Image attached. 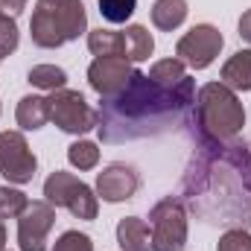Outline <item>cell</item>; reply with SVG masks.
<instances>
[{
  "instance_id": "6da1fadb",
  "label": "cell",
  "mask_w": 251,
  "mask_h": 251,
  "mask_svg": "<svg viewBox=\"0 0 251 251\" xmlns=\"http://www.w3.org/2000/svg\"><path fill=\"white\" fill-rule=\"evenodd\" d=\"M178 199L204 222H251V146L234 137L222 146H193Z\"/></svg>"
},
{
  "instance_id": "7a4b0ae2",
  "label": "cell",
  "mask_w": 251,
  "mask_h": 251,
  "mask_svg": "<svg viewBox=\"0 0 251 251\" xmlns=\"http://www.w3.org/2000/svg\"><path fill=\"white\" fill-rule=\"evenodd\" d=\"M193 100H196V82L190 76H184L173 88H164L152 82L146 73L134 70L120 94L100 102L97 134L108 146L167 134L184 126Z\"/></svg>"
},
{
  "instance_id": "3957f363",
  "label": "cell",
  "mask_w": 251,
  "mask_h": 251,
  "mask_svg": "<svg viewBox=\"0 0 251 251\" xmlns=\"http://www.w3.org/2000/svg\"><path fill=\"white\" fill-rule=\"evenodd\" d=\"M184 126L193 137V146H222L240 137L246 128V108L237 91L222 82H207L196 91Z\"/></svg>"
},
{
  "instance_id": "277c9868",
  "label": "cell",
  "mask_w": 251,
  "mask_h": 251,
  "mask_svg": "<svg viewBox=\"0 0 251 251\" xmlns=\"http://www.w3.org/2000/svg\"><path fill=\"white\" fill-rule=\"evenodd\" d=\"M44 199L53 204V207H64L70 210L76 219H97L100 213V196L97 190H91L82 178H76L73 173H64V170H56L47 176L44 181Z\"/></svg>"
},
{
  "instance_id": "5b68a950",
  "label": "cell",
  "mask_w": 251,
  "mask_h": 251,
  "mask_svg": "<svg viewBox=\"0 0 251 251\" xmlns=\"http://www.w3.org/2000/svg\"><path fill=\"white\" fill-rule=\"evenodd\" d=\"M152 251H184L187 249V207L178 196H164L149 210Z\"/></svg>"
},
{
  "instance_id": "8992f818",
  "label": "cell",
  "mask_w": 251,
  "mask_h": 251,
  "mask_svg": "<svg viewBox=\"0 0 251 251\" xmlns=\"http://www.w3.org/2000/svg\"><path fill=\"white\" fill-rule=\"evenodd\" d=\"M47 102H50V123L59 126L64 134H85L97 128V111L88 105L82 91L59 88L47 97Z\"/></svg>"
},
{
  "instance_id": "52a82bcc",
  "label": "cell",
  "mask_w": 251,
  "mask_h": 251,
  "mask_svg": "<svg viewBox=\"0 0 251 251\" xmlns=\"http://www.w3.org/2000/svg\"><path fill=\"white\" fill-rule=\"evenodd\" d=\"M38 158L21 131H0V173L9 184H29L35 178Z\"/></svg>"
},
{
  "instance_id": "ba28073f",
  "label": "cell",
  "mask_w": 251,
  "mask_h": 251,
  "mask_svg": "<svg viewBox=\"0 0 251 251\" xmlns=\"http://www.w3.org/2000/svg\"><path fill=\"white\" fill-rule=\"evenodd\" d=\"M225 38L213 24H196L190 32H184L176 44V56L193 70H204L216 62V56L222 53Z\"/></svg>"
},
{
  "instance_id": "9c48e42d",
  "label": "cell",
  "mask_w": 251,
  "mask_h": 251,
  "mask_svg": "<svg viewBox=\"0 0 251 251\" xmlns=\"http://www.w3.org/2000/svg\"><path fill=\"white\" fill-rule=\"evenodd\" d=\"M56 225V207L47 199H35L18 216V246L21 251H47V237Z\"/></svg>"
},
{
  "instance_id": "30bf717a",
  "label": "cell",
  "mask_w": 251,
  "mask_h": 251,
  "mask_svg": "<svg viewBox=\"0 0 251 251\" xmlns=\"http://www.w3.org/2000/svg\"><path fill=\"white\" fill-rule=\"evenodd\" d=\"M131 73L134 67L126 56H97L88 67V85L100 94V100H108L128 85Z\"/></svg>"
},
{
  "instance_id": "8fae6325",
  "label": "cell",
  "mask_w": 251,
  "mask_h": 251,
  "mask_svg": "<svg viewBox=\"0 0 251 251\" xmlns=\"http://www.w3.org/2000/svg\"><path fill=\"white\" fill-rule=\"evenodd\" d=\"M97 196L108 204H117V201H128L134 199V193L140 190V176L134 167L128 164H108L102 167V173H97Z\"/></svg>"
},
{
  "instance_id": "7c38bea8",
  "label": "cell",
  "mask_w": 251,
  "mask_h": 251,
  "mask_svg": "<svg viewBox=\"0 0 251 251\" xmlns=\"http://www.w3.org/2000/svg\"><path fill=\"white\" fill-rule=\"evenodd\" d=\"M120 251H152V231L140 216H123L117 222Z\"/></svg>"
},
{
  "instance_id": "4fadbf2b",
  "label": "cell",
  "mask_w": 251,
  "mask_h": 251,
  "mask_svg": "<svg viewBox=\"0 0 251 251\" xmlns=\"http://www.w3.org/2000/svg\"><path fill=\"white\" fill-rule=\"evenodd\" d=\"M15 120L24 131H38L44 128L47 120H50V102L47 97H38V94H26L21 97L18 108H15Z\"/></svg>"
},
{
  "instance_id": "5bb4252c",
  "label": "cell",
  "mask_w": 251,
  "mask_h": 251,
  "mask_svg": "<svg viewBox=\"0 0 251 251\" xmlns=\"http://www.w3.org/2000/svg\"><path fill=\"white\" fill-rule=\"evenodd\" d=\"M219 82L228 85L231 91H251V50H237L222 64Z\"/></svg>"
},
{
  "instance_id": "9a60e30c",
  "label": "cell",
  "mask_w": 251,
  "mask_h": 251,
  "mask_svg": "<svg viewBox=\"0 0 251 251\" xmlns=\"http://www.w3.org/2000/svg\"><path fill=\"white\" fill-rule=\"evenodd\" d=\"M155 53V38L143 24H131L123 29V56L128 62H146Z\"/></svg>"
},
{
  "instance_id": "2e32d148",
  "label": "cell",
  "mask_w": 251,
  "mask_h": 251,
  "mask_svg": "<svg viewBox=\"0 0 251 251\" xmlns=\"http://www.w3.org/2000/svg\"><path fill=\"white\" fill-rule=\"evenodd\" d=\"M56 21H59L64 41H76L82 32H88V12L82 0H70L62 9H56Z\"/></svg>"
},
{
  "instance_id": "e0dca14e",
  "label": "cell",
  "mask_w": 251,
  "mask_h": 251,
  "mask_svg": "<svg viewBox=\"0 0 251 251\" xmlns=\"http://www.w3.org/2000/svg\"><path fill=\"white\" fill-rule=\"evenodd\" d=\"M187 21V0H155L152 6V24L161 32H173Z\"/></svg>"
},
{
  "instance_id": "ac0fdd59",
  "label": "cell",
  "mask_w": 251,
  "mask_h": 251,
  "mask_svg": "<svg viewBox=\"0 0 251 251\" xmlns=\"http://www.w3.org/2000/svg\"><path fill=\"white\" fill-rule=\"evenodd\" d=\"M88 50L94 56H123V32L114 29H91L88 32Z\"/></svg>"
},
{
  "instance_id": "d6986e66",
  "label": "cell",
  "mask_w": 251,
  "mask_h": 251,
  "mask_svg": "<svg viewBox=\"0 0 251 251\" xmlns=\"http://www.w3.org/2000/svg\"><path fill=\"white\" fill-rule=\"evenodd\" d=\"M26 82L32 85V88H41V91H59L67 85V73H64L62 67H56V64H35V67H29V73H26Z\"/></svg>"
},
{
  "instance_id": "ffe728a7",
  "label": "cell",
  "mask_w": 251,
  "mask_h": 251,
  "mask_svg": "<svg viewBox=\"0 0 251 251\" xmlns=\"http://www.w3.org/2000/svg\"><path fill=\"white\" fill-rule=\"evenodd\" d=\"M152 82H158V85H164V88H173V85H178L184 76H187V67L181 59H161V62H155L149 67V73H146Z\"/></svg>"
},
{
  "instance_id": "44dd1931",
  "label": "cell",
  "mask_w": 251,
  "mask_h": 251,
  "mask_svg": "<svg viewBox=\"0 0 251 251\" xmlns=\"http://www.w3.org/2000/svg\"><path fill=\"white\" fill-rule=\"evenodd\" d=\"M67 161L76 170H94L100 164V146L94 140H76L67 146Z\"/></svg>"
},
{
  "instance_id": "7402d4cb",
  "label": "cell",
  "mask_w": 251,
  "mask_h": 251,
  "mask_svg": "<svg viewBox=\"0 0 251 251\" xmlns=\"http://www.w3.org/2000/svg\"><path fill=\"white\" fill-rule=\"evenodd\" d=\"M26 204H29L26 193L9 187V184H0V222H6V219H18V216L24 213Z\"/></svg>"
},
{
  "instance_id": "603a6c76",
  "label": "cell",
  "mask_w": 251,
  "mask_h": 251,
  "mask_svg": "<svg viewBox=\"0 0 251 251\" xmlns=\"http://www.w3.org/2000/svg\"><path fill=\"white\" fill-rule=\"evenodd\" d=\"M97 3H100V15L108 24H126L137 9V0H97Z\"/></svg>"
},
{
  "instance_id": "cb8c5ba5",
  "label": "cell",
  "mask_w": 251,
  "mask_h": 251,
  "mask_svg": "<svg viewBox=\"0 0 251 251\" xmlns=\"http://www.w3.org/2000/svg\"><path fill=\"white\" fill-rule=\"evenodd\" d=\"M18 44H21V32H18L15 18H9V15L0 12V59L12 56L18 50Z\"/></svg>"
},
{
  "instance_id": "d4e9b609",
  "label": "cell",
  "mask_w": 251,
  "mask_h": 251,
  "mask_svg": "<svg viewBox=\"0 0 251 251\" xmlns=\"http://www.w3.org/2000/svg\"><path fill=\"white\" fill-rule=\"evenodd\" d=\"M216 251H251V234L246 228H228L219 237Z\"/></svg>"
},
{
  "instance_id": "484cf974",
  "label": "cell",
  "mask_w": 251,
  "mask_h": 251,
  "mask_svg": "<svg viewBox=\"0 0 251 251\" xmlns=\"http://www.w3.org/2000/svg\"><path fill=\"white\" fill-rule=\"evenodd\" d=\"M53 251H94V243L82 231H64L62 237L56 240Z\"/></svg>"
},
{
  "instance_id": "4316f807",
  "label": "cell",
  "mask_w": 251,
  "mask_h": 251,
  "mask_svg": "<svg viewBox=\"0 0 251 251\" xmlns=\"http://www.w3.org/2000/svg\"><path fill=\"white\" fill-rule=\"evenodd\" d=\"M24 9H26V0H0V12L9 18H18Z\"/></svg>"
},
{
  "instance_id": "83f0119b",
  "label": "cell",
  "mask_w": 251,
  "mask_h": 251,
  "mask_svg": "<svg viewBox=\"0 0 251 251\" xmlns=\"http://www.w3.org/2000/svg\"><path fill=\"white\" fill-rule=\"evenodd\" d=\"M237 32H240L243 41H249L251 44V9L243 12V18H240V24H237Z\"/></svg>"
},
{
  "instance_id": "f1b7e54d",
  "label": "cell",
  "mask_w": 251,
  "mask_h": 251,
  "mask_svg": "<svg viewBox=\"0 0 251 251\" xmlns=\"http://www.w3.org/2000/svg\"><path fill=\"white\" fill-rule=\"evenodd\" d=\"M64 3H70V0H35V6H41V9H62Z\"/></svg>"
},
{
  "instance_id": "f546056e",
  "label": "cell",
  "mask_w": 251,
  "mask_h": 251,
  "mask_svg": "<svg viewBox=\"0 0 251 251\" xmlns=\"http://www.w3.org/2000/svg\"><path fill=\"white\" fill-rule=\"evenodd\" d=\"M6 249V225L0 222V251Z\"/></svg>"
},
{
  "instance_id": "4dcf8cb0",
  "label": "cell",
  "mask_w": 251,
  "mask_h": 251,
  "mask_svg": "<svg viewBox=\"0 0 251 251\" xmlns=\"http://www.w3.org/2000/svg\"><path fill=\"white\" fill-rule=\"evenodd\" d=\"M0 62H3V59H0Z\"/></svg>"
},
{
  "instance_id": "1f68e13d",
  "label": "cell",
  "mask_w": 251,
  "mask_h": 251,
  "mask_svg": "<svg viewBox=\"0 0 251 251\" xmlns=\"http://www.w3.org/2000/svg\"><path fill=\"white\" fill-rule=\"evenodd\" d=\"M3 251H6V249H3Z\"/></svg>"
}]
</instances>
